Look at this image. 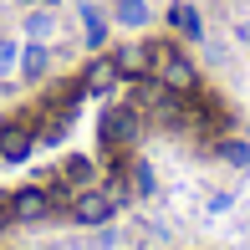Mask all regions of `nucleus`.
Listing matches in <instances>:
<instances>
[{"label":"nucleus","mask_w":250,"mask_h":250,"mask_svg":"<svg viewBox=\"0 0 250 250\" xmlns=\"http://www.w3.org/2000/svg\"><path fill=\"white\" fill-rule=\"evenodd\" d=\"M153 77L164 87H174V92H199V72H194V62H189L179 46H168V41H153Z\"/></svg>","instance_id":"nucleus-1"},{"label":"nucleus","mask_w":250,"mask_h":250,"mask_svg":"<svg viewBox=\"0 0 250 250\" xmlns=\"http://www.w3.org/2000/svg\"><path fill=\"white\" fill-rule=\"evenodd\" d=\"M123 194H128L123 179H112V184H102V189H82V194L72 199V220L77 225H107L112 214H118Z\"/></svg>","instance_id":"nucleus-2"},{"label":"nucleus","mask_w":250,"mask_h":250,"mask_svg":"<svg viewBox=\"0 0 250 250\" xmlns=\"http://www.w3.org/2000/svg\"><path fill=\"white\" fill-rule=\"evenodd\" d=\"M138 123H143V112L133 107V102L107 107V112H102V153H123L133 138H138Z\"/></svg>","instance_id":"nucleus-3"},{"label":"nucleus","mask_w":250,"mask_h":250,"mask_svg":"<svg viewBox=\"0 0 250 250\" xmlns=\"http://www.w3.org/2000/svg\"><path fill=\"white\" fill-rule=\"evenodd\" d=\"M36 153V128L31 123H5L0 128V164H26Z\"/></svg>","instance_id":"nucleus-4"},{"label":"nucleus","mask_w":250,"mask_h":250,"mask_svg":"<svg viewBox=\"0 0 250 250\" xmlns=\"http://www.w3.org/2000/svg\"><path fill=\"white\" fill-rule=\"evenodd\" d=\"M92 179H97V164H92V158H87V153H66L51 184H62V189H72V194H82V189H92Z\"/></svg>","instance_id":"nucleus-5"},{"label":"nucleus","mask_w":250,"mask_h":250,"mask_svg":"<svg viewBox=\"0 0 250 250\" xmlns=\"http://www.w3.org/2000/svg\"><path fill=\"white\" fill-rule=\"evenodd\" d=\"M10 209H16V220H21V225L46 220V214H51V189H41V184L16 189V194H10Z\"/></svg>","instance_id":"nucleus-6"},{"label":"nucleus","mask_w":250,"mask_h":250,"mask_svg":"<svg viewBox=\"0 0 250 250\" xmlns=\"http://www.w3.org/2000/svg\"><path fill=\"white\" fill-rule=\"evenodd\" d=\"M112 62H118V72H123V77H148V72H153V41L118 46V51H112Z\"/></svg>","instance_id":"nucleus-7"},{"label":"nucleus","mask_w":250,"mask_h":250,"mask_svg":"<svg viewBox=\"0 0 250 250\" xmlns=\"http://www.w3.org/2000/svg\"><path fill=\"white\" fill-rule=\"evenodd\" d=\"M77 21H82V46L87 51H102V46H107V16H102L92 0L77 5Z\"/></svg>","instance_id":"nucleus-8"},{"label":"nucleus","mask_w":250,"mask_h":250,"mask_svg":"<svg viewBox=\"0 0 250 250\" xmlns=\"http://www.w3.org/2000/svg\"><path fill=\"white\" fill-rule=\"evenodd\" d=\"M118 62H112V56H97L92 66H87L82 72V82H87V92H112V87H118Z\"/></svg>","instance_id":"nucleus-9"},{"label":"nucleus","mask_w":250,"mask_h":250,"mask_svg":"<svg viewBox=\"0 0 250 250\" xmlns=\"http://www.w3.org/2000/svg\"><path fill=\"white\" fill-rule=\"evenodd\" d=\"M112 21H118L123 31H143L153 21V10H148V0H118V5H112Z\"/></svg>","instance_id":"nucleus-10"},{"label":"nucleus","mask_w":250,"mask_h":250,"mask_svg":"<svg viewBox=\"0 0 250 250\" xmlns=\"http://www.w3.org/2000/svg\"><path fill=\"white\" fill-rule=\"evenodd\" d=\"M46 66H51V56H46L41 41H26V46H21V77H26V82H41Z\"/></svg>","instance_id":"nucleus-11"},{"label":"nucleus","mask_w":250,"mask_h":250,"mask_svg":"<svg viewBox=\"0 0 250 250\" xmlns=\"http://www.w3.org/2000/svg\"><path fill=\"white\" fill-rule=\"evenodd\" d=\"M168 26H179L189 41H204V21H199L194 5H174V10H168Z\"/></svg>","instance_id":"nucleus-12"},{"label":"nucleus","mask_w":250,"mask_h":250,"mask_svg":"<svg viewBox=\"0 0 250 250\" xmlns=\"http://www.w3.org/2000/svg\"><path fill=\"white\" fill-rule=\"evenodd\" d=\"M51 31H56V16H51V5H41V10H31V16H26V36H31V41H46Z\"/></svg>","instance_id":"nucleus-13"},{"label":"nucleus","mask_w":250,"mask_h":250,"mask_svg":"<svg viewBox=\"0 0 250 250\" xmlns=\"http://www.w3.org/2000/svg\"><path fill=\"white\" fill-rule=\"evenodd\" d=\"M220 158L230 168H250V143H240V138H230V143H220Z\"/></svg>","instance_id":"nucleus-14"},{"label":"nucleus","mask_w":250,"mask_h":250,"mask_svg":"<svg viewBox=\"0 0 250 250\" xmlns=\"http://www.w3.org/2000/svg\"><path fill=\"white\" fill-rule=\"evenodd\" d=\"M133 189H138V194H153V168L143 164V158L133 164Z\"/></svg>","instance_id":"nucleus-15"},{"label":"nucleus","mask_w":250,"mask_h":250,"mask_svg":"<svg viewBox=\"0 0 250 250\" xmlns=\"http://www.w3.org/2000/svg\"><path fill=\"white\" fill-rule=\"evenodd\" d=\"M21 62V51H16V41H0V72H10V66Z\"/></svg>","instance_id":"nucleus-16"},{"label":"nucleus","mask_w":250,"mask_h":250,"mask_svg":"<svg viewBox=\"0 0 250 250\" xmlns=\"http://www.w3.org/2000/svg\"><path fill=\"white\" fill-rule=\"evenodd\" d=\"M16 225V209H10V194H0V230H10Z\"/></svg>","instance_id":"nucleus-17"},{"label":"nucleus","mask_w":250,"mask_h":250,"mask_svg":"<svg viewBox=\"0 0 250 250\" xmlns=\"http://www.w3.org/2000/svg\"><path fill=\"white\" fill-rule=\"evenodd\" d=\"M235 36L245 41V51H250V21H240V26H235Z\"/></svg>","instance_id":"nucleus-18"},{"label":"nucleus","mask_w":250,"mask_h":250,"mask_svg":"<svg viewBox=\"0 0 250 250\" xmlns=\"http://www.w3.org/2000/svg\"><path fill=\"white\" fill-rule=\"evenodd\" d=\"M41 5H56V0H41Z\"/></svg>","instance_id":"nucleus-19"}]
</instances>
